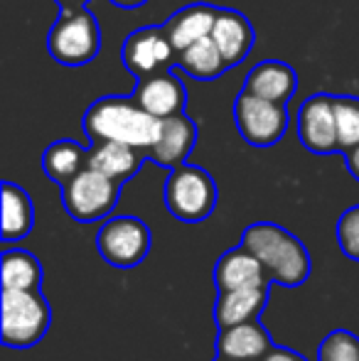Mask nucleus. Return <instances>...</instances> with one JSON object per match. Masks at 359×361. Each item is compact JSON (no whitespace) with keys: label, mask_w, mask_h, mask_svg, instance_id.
<instances>
[{"label":"nucleus","mask_w":359,"mask_h":361,"mask_svg":"<svg viewBox=\"0 0 359 361\" xmlns=\"http://www.w3.org/2000/svg\"><path fill=\"white\" fill-rule=\"evenodd\" d=\"M317 361H359V337L350 329H332L317 347Z\"/></svg>","instance_id":"nucleus-25"},{"label":"nucleus","mask_w":359,"mask_h":361,"mask_svg":"<svg viewBox=\"0 0 359 361\" xmlns=\"http://www.w3.org/2000/svg\"><path fill=\"white\" fill-rule=\"evenodd\" d=\"M5 290H39L42 286V263L23 248H5L0 268Z\"/></svg>","instance_id":"nucleus-22"},{"label":"nucleus","mask_w":359,"mask_h":361,"mask_svg":"<svg viewBox=\"0 0 359 361\" xmlns=\"http://www.w3.org/2000/svg\"><path fill=\"white\" fill-rule=\"evenodd\" d=\"M345 162H347V170H350V175L359 182V145L345 152Z\"/></svg>","instance_id":"nucleus-28"},{"label":"nucleus","mask_w":359,"mask_h":361,"mask_svg":"<svg viewBox=\"0 0 359 361\" xmlns=\"http://www.w3.org/2000/svg\"><path fill=\"white\" fill-rule=\"evenodd\" d=\"M175 67L202 81L217 79V76H221L229 69L224 57H221L219 47H217L212 37H205V39H200V42L190 44L187 49H182L178 54V64H175Z\"/></svg>","instance_id":"nucleus-23"},{"label":"nucleus","mask_w":359,"mask_h":361,"mask_svg":"<svg viewBox=\"0 0 359 361\" xmlns=\"http://www.w3.org/2000/svg\"><path fill=\"white\" fill-rule=\"evenodd\" d=\"M241 246H246L269 273L271 283L283 288H298L310 278V253L305 243L273 221H256L244 228Z\"/></svg>","instance_id":"nucleus-2"},{"label":"nucleus","mask_w":359,"mask_h":361,"mask_svg":"<svg viewBox=\"0 0 359 361\" xmlns=\"http://www.w3.org/2000/svg\"><path fill=\"white\" fill-rule=\"evenodd\" d=\"M273 347L271 334L259 319L241 322L234 327H224L217 334V357L236 359V361H256L264 359Z\"/></svg>","instance_id":"nucleus-17"},{"label":"nucleus","mask_w":359,"mask_h":361,"mask_svg":"<svg viewBox=\"0 0 359 361\" xmlns=\"http://www.w3.org/2000/svg\"><path fill=\"white\" fill-rule=\"evenodd\" d=\"M160 130L163 121L140 109L133 96H104L84 116V133L91 143L118 140L148 152L158 143Z\"/></svg>","instance_id":"nucleus-1"},{"label":"nucleus","mask_w":359,"mask_h":361,"mask_svg":"<svg viewBox=\"0 0 359 361\" xmlns=\"http://www.w3.org/2000/svg\"><path fill=\"white\" fill-rule=\"evenodd\" d=\"M47 49L49 57L64 67H84L94 62L101 49V30L96 18L84 5L62 8L47 35Z\"/></svg>","instance_id":"nucleus-4"},{"label":"nucleus","mask_w":359,"mask_h":361,"mask_svg":"<svg viewBox=\"0 0 359 361\" xmlns=\"http://www.w3.org/2000/svg\"><path fill=\"white\" fill-rule=\"evenodd\" d=\"M298 138L305 150L315 155L337 152V123H335V96L315 94L303 101L298 111Z\"/></svg>","instance_id":"nucleus-10"},{"label":"nucleus","mask_w":359,"mask_h":361,"mask_svg":"<svg viewBox=\"0 0 359 361\" xmlns=\"http://www.w3.org/2000/svg\"><path fill=\"white\" fill-rule=\"evenodd\" d=\"M212 278H214L217 293H221V290L271 286V278H269V273H266L264 263H261L249 248L241 246V243L236 248H229L226 253H221Z\"/></svg>","instance_id":"nucleus-12"},{"label":"nucleus","mask_w":359,"mask_h":361,"mask_svg":"<svg viewBox=\"0 0 359 361\" xmlns=\"http://www.w3.org/2000/svg\"><path fill=\"white\" fill-rule=\"evenodd\" d=\"M0 337L10 349H30L42 342L52 310L39 290H5L0 295Z\"/></svg>","instance_id":"nucleus-3"},{"label":"nucleus","mask_w":359,"mask_h":361,"mask_svg":"<svg viewBox=\"0 0 359 361\" xmlns=\"http://www.w3.org/2000/svg\"><path fill=\"white\" fill-rule=\"evenodd\" d=\"M335 123L340 152L359 145V96H335Z\"/></svg>","instance_id":"nucleus-24"},{"label":"nucleus","mask_w":359,"mask_h":361,"mask_svg":"<svg viewBox=\"0 0 359 361\" xmlns=\"http://www.w3.org/2000/svg\"><path fill=\"white\" fill-rule=\"evenodd\" d=\"M214 361H236V359H226V357H217Z\"/></svg>","instance_id":"nucleus-31"},{"label":"nucleus","mask_w":359,"mask_h":361,"mask_svg":"<svg viewBox=\"0 0 359 361\" xmlns=\"http://www.w3.org/2000/svg\"><path fill=\"white\" fill-rule=\"evenodd\" d=\"M35 226V207L30 195L15 182H3V243L23 241Z\"/></svg>","instance_id":"nucleus-20"},{"label":"nucleus","mask_w":359,"mask_h":361,"mask_svg":"<svg viewBox=\"0 0 359 361\" xmlns=\"http://www.w3.org/2000/svg\"><path fill=\"white\" fill-rule=\"evenodd\" d=\"M121 185L104 172L84 167L67 185H62V204L67 214L79 224L101 221L116 209Z\"/></svg>","instance_id":"nucleus-6"},{"label":"nucleus","mask_w":359,"mask_h":361,"mask_svg":"<svg viewBox=\"0 0 359 361\" xmlns=\"http://www.w3.org/2000/svg\"><path fill=\"white\" fill-rule=\"evenodd\" d=\"M130 96H133L140 109L148 111L150 116H155L160 121L182 114L187 106V89L180 76H175L173 72L138 79Z\"/></svg>","instance_id":"nucleus-11"},{"label":"nucleus","mask_w":359,"mask_h":361,"mask_svg":"<svg viewBox=\"0 0 359 361\" xmlns=\"http://www.w3.org/2000/svg\"><path fill=\"white\" fill-rule=\"evenodd\" d=\"M197 135H200V130L185 111L178 116H170V118H163V130H160L158 143L148 150V160L173 170V167L187 162L192 147L197 143Z\"/></svg>","instance_id":"nucleus-13"},{"label":"nucleus","mask_w":359,"mask_h":361,"mask_svg":"<svg viewBox=\"0 0 359 361\" xmlns=\"http://www.w3.org/2000/svg\"><path fill=\"white\" fill-rule=\"evenodd\" d=\"M337 243L347 258L359 261V204L350 207L337 221Z\"/></svg>","instance_id":"nucleus-26"},{"label":"nucleus","mask_w":359,"mask_h":361,"mask_svg":"<svg viewBox=\"0 0 359 361\" xmlns=\"http://www.w3.org/2000/svg\"><path fill=\"white\" fill-rule=\"evenodd\" d=\"M87 157H89L87 147L64 138V140L52 143L44 150L42 170L54 185H67L74 175H79V172L87 167Z\"/></svg>","instance_id":"nucleus-21"},{"label":"nucleus","mask_w":359,"mask_h":361,"mask_svg":"<svg viewBox=\"0 0 359 361\" xmlns=\"http://www.w3.org/2000/svg\"><path fill=\"white\" fill-rule=\"evenodd\" d=\"M114 5H118V8H126V10H133V8H143L148 0H111Z\"/></svg>","instance_id":"nucleus-29"},{"label":"nucleus","mask_w":359,"mask_h":361,"mask_svg":"<svg viewBox=\"0 0 359 361\" xmlns=\"http://www.w3.org/2000/svg\"><path fill=\"white\" fill-rule=\"evenodd\" d=\"M234 123L239 135L254 147H271L281 143L288 130L286 104L266 101L241 89L234 101Z\"/></svg>","instance_id":"nucleus-8"},{"label":"nucleus","mask_w":359,"mask_h":361,"mask_svg":"<svg viewBox=\"0 0 359 361\" xmlns=\"http://www.w3.org/2000/svg\"><path fill=\"white\" fill-rule=\"evenodd\" d=\"M150 228L138 216H114L96 233V251L109 266L130 271L150 251Z\"/></svg>","instance_id":"nucleus-7"},{"label":"nucleus","mask_w":359,"mask_h":361,"mask_svg":"<svg viewBox=\"0 0 359 361\" xmlns=\"http://www.w3.org/2000/svg\"><path fill=\"white\" fill-rule=\"evenodd\" d=\"M217 13H219V8H214V5L195 3L187 5V8H180L178 13H173L165 20L163 27L168 32L170 42H173V47L178 49V54L190 47V44L200 42L205 37H212Z\"/></svg>","instance_id":"nucleus-19"},{"label":"nucleus","mask_w":359,"mask_h":361,"mask_svg":"<svg viewBox=\"0 0 359 361\" xmlns=\"http://www.w3.org/2000/svg\"><path fill=\"white\" fill-rule=\"evenodd\" d=\"M212 39L219 47L226 67H236V64H241L249 57L251 47H254L256 32L251 27L249 18L241 15L239 10L219 8L214 30H212Z\"/></svg>","instance_id":"nucleus-15"},{"label":"nucleus","mask_w":359,"mask_h":361,"mask_svg":"<svg viewBox=\"0 0 359 361\" xmlns=\"http://www.w3.org/2000/svg\"><path fill=\"white\" fill-rule=\"evenodd\" d=\"M261 361H308L303 354H298V352H291V349H286V347H273L266 352V357L261 359Z\"/></svg>","instance_id":"nucleus-27"},{"label":"nucleus","mask_w":359,"mask_h":361,"mask_svg":"<svg viewBox=\"0 0 359 361\" xmlns=\"http://www.w3.org/2000/svg\"><path fill=\"white\" fill-rule=\"evenodd\" d=\"M298 89V74L291 64L278 62V59H266L259 62L244 81V91L276 104H288L291 96Z\"/></svg>","instance_id":"nucleus-18"},{"label":"nucleus","mask_w":359,"mask_h":361,"mask_svg":"<svg viewBox=\"0 0 359 361\" xmlns=\"http://www.w3.org/2000/svg\"><path fill=\"white\" fill-rule=\"evenodd\" d=\"M126 69L135 79H148V76L170 72L178 64V49L173 47L165 27H138L126 37L121 49Z\"/></svg>","instance_id":"nucleus-9"},{"label":"nucleus","mask_w":359,"mask_h":361,"mask_svg":"<svg viewBox=\"0 0 359 361\" xmlns=\"http://www.w3.org/2000/svg\"><path fill=\"white\" fill-rule=\"evenodd\" d=\"M59 8H74V5H84V0H54Z\"/></svg>","instance_id":"nucleus-30"},{"label":"nucleus","mask_w":359,"mask_h":361,"mask_svg":"<svg viewBox=\"0 0 359 361\" xmlns=\"http://www.w3.org/2000/svg\"><path fill=\"white\" fill-rule=\"evenodd\" d=\"M145 160H148V152L140 150V147L118 143V140H99V143H91L89 147L87 167L104 172L106 177L123 185L133 175H138Z\"/></svg>","instance_id":"nucleus-14"},{"label":"nucleus","mask_w":359,"mask_h":361,"mask_svg":"<svg viewBox=\"0 0 359 361\" xmlns=\"http://www.w3.org/2000/svg\"><path fill=\"white\" fill-rule=\"evenodd\" d=\"M271 286L239 288V290H221L214 300V322L219 329L234 327L241 322L259 319L261 312L269 305Z\"/></svg>","instance_id":"nucleus-16"},{"label":"nucleus","mask_w":359,"mask_h":361,"mask_svg":"<svg viewBox=\"0 0 359 361\" xmlns=\"http://www.w3.org/2000/svg\"><path fill=\"white\" fill-rule=\"evenodd\" d=\"M219 200L214 180L207 170L197 165H182L170 170L165 180V207L175 219L185 224H200L212 216Z\"/></svg>","instance_id":"nucleus-5"}]
</instances>
